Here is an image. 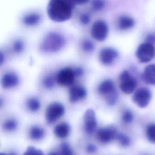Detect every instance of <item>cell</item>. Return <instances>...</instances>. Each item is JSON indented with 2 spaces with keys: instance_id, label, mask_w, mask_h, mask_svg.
I'll return each mask as SVG.
<instances>
[{
  "instance_id": "obj_19",
  "label": "cell",
  "mask_w": 155,
  "mask_h": 155,
  "mask_svg": "<svg viewBox=\"0 0 155 155\" xmlns=\"http://www.w3.org/2000/svg\"><path fill=\"white\" fill-rule=\"evenodd\" d=\"M30 137L34 140L42 139L45 135L44 130L39 126H33L30 130Z\"/></svg>"
},
{
  "instance_id": "obj_27",
  "label": "cell",
  "mask_w": 155,
  "mask_h": 155,
  "mask_svg": "<svg viewBox=\"0 0 155 155\" xmlns=\"http://www.w3.org/2000/svg\"><path fill=\"white\" fill-rule=\"evenodd\" d=\"M105 7L104 0H93L91 2V8L95 12L102 10Z\"/></svg>"
},
{
  "instance_id": "obj_31",
  "label": "cell",
  "mask_w": 155,
  "mask_h": 155,
  "mask_svg": "<svg viewBox=\"0 0 155 155\" xmlns=\"http://www.w3.org/2000/svg\"><path fill=\"white\" fill-rule=\"evenodd\" d=\"M117 98H118V94H117V92L115 91L113 94L106 97V101L108 105H113L117 102Z\"/></svg>"
},
{
  "instance_id": "obj_38",
  "label": "cell",
  "mask_w": 155,
  "mask_h": 155,
  "mask_svg": "<svg viewBox=\"0 0 155 155\" xmlns=\"http://www.w3.org/2000/svg\"><path fill=\"white\" fill-rule=\"evenodd\" d=\"M0 155H15L14 154H6V153H1L0 154Z\"/></svg>"
},
{
  "instance_id": "obj_32",
  "label": "cell",
  "mask_w": 155,
  "mask_h": 155,
  "mask_svg": "<svg viewBox=\"0 0 155 155\" xmlns=\"http://www.w3.org/2000/svg\"><path fill=\"white\" fill-rule=\"evenodd\" d=\"M79 21L84 25L88 24L90 21V17L87 13H82L79 18Z\"/></svg>"
},
{
  "instance_id": "obj_18",
  "label": "cell",
  "mask_w": 155,
  "mask_h": 155,
  "mask_svg": "<svg viewBox=\"0 0 155 155\" xmlns=\"http://www.w3.org/2000/svg\"><path fill=\"white\" fill-rule=\"evenodd\" d=\"M118 27L121 30H126L134 25V20L127 16H122L118 19Z\"/></svg>"
},
{
  "instance_id": "obj_34",
  "label": "cell",
  "mask_w": 155,
  "mask_h": 155,
  "mask_svg": "<svg viewBox=\"0 0 155 155\" xmlns=\"http://www.w3.org/2000/svg\"><path fill=\"white\" fill-rule=\"evenodd\" d=\"M146 42H148L150 44H153L155 43V35H149L147 36L146 38Z\"/></svg>"
},
{
  "instance_id": "obj_26",
  "label": "cell",
  "mask_w": 155,
  "mask_h": 155,
  "mask_svg": "<svg viewBox=\"0 0 155 155\" xmlns=\"http://www.w3.org/2000/svg\"><path fill=\"white\" fill-rule=\"evenodd\" d=\"M13 51L16 53H21L24 49V42L21 39L16 40L12 45Z\"/></svg>"
},
{
  "instance_id": "obj_21",
  "label": "cell",
  "mask_w": 155,
  "mask_h": 155,
  "mask_svg": "<svg viewBox=\"0 0 155 155\" xmlns=\"http://www.w3.org/2000/svg\"><path fill=\"white\" fill-rule=\"evenodd\" d=\"M56 82V75L53 76L52 74H50L45 77V78L42 81L43 86L47 89H51Z\"/></svg>"
},
{
  "instance_id": "obj_30",
  "label": "cell",
  "mask_w": 155,
  "mask_h": 155,
  "mask_svg": "<svg viewBox=\"0 0 155 155\" xmlns=\"http://www.w3.org/2000/svg\"><path fill=\"white\" fill-rule=\"evenodd\" d=\"M23 155H44V153L41 150L30 146L27 148Z\"/></svg>"
},
{
  "instance_id": "obj_23",
  "label": "cell",
  "mask_w": 155,
  "mask_h": 155,
  "mask_svg": "<svg viewBox=\"0 0 155 155\" xmlns=\"http://www.w3.org/2000/svg\"><path fill=\"white\" fill-rule=\"evenodd\" d=\"M18 127V122L15 119H9L7 120L3 124V128L5 130L12 131L16 129Z\"/></svg>"
},
{
  "instance_id": "obj_33",
  "label": "cell",
  "mask_w": 155,
  "mask_h": 155,
  "mask_svg": "<svg viewBox=\"0 0 155 155\" xmlns=\"http://www.w3.org/2000/svg\"><path fill=\"white\" fill-rule=\"evenodd\" d=\"M86 150L89 153H93L96 151L97 148L95 145L93 143H88L86 147Z\"/></svg>"
},
{
  "instance_id": "obj_8",
  "label": "cell",
  "mask_w": 155,
  "mask_h": 155,
  "mask_svg": "<svg viewBox=\"0 0 155 155\" xmlns=\"http://www.w3.org/2000/svg\"><path fill=\"white\" fill-rule=\"evenodd\" d=\"M151 99V93L149 89L142 87L137 89L133 94L132 100L134 104L140 108L147 107Z\"/></svg>"
},
{
  "instance_id": "obj_25",
  "label": "cell",
  "mask_w": 155,
  "mask_h": 155,
  "mask_svg": "<svg viewBox=\"0 0 155 155\" xmlns=\"http://www.w3.org/2000/svg\"><path fill=\"white\" fill-rule=\"evenodd\" d=\"M81 48L84 52L90 53L94 50V45L90 40L85 39L81 43Z\"/></svg>"
},
{
  "instance_id": "obj_29",
  "label": "cell",
  "mask_w": 155,
  "mask_h": 155,
  "mask_svg": "<svg viewBox=\"0 0 155 155\" xmlns=\"http://www.w3.org/2000/svg\"><path fill=\"white\" fill-rule=\"evenodd\" d=\"M122 118L124 122L126 124H129L133 121L134 119V115L131 111L129 110H126L124 111Z\"/></svg>"
},
{
  "instance_id": "obj_14",
  "label": "cell",
  "mask_w": 155,
  "mask_h": 155,
  "mask_svg": "<svg viewBox=\"0 0 155 155\" xmlns=\"http://www.w3.org/2000/svg\"><path fill=\"white\" fill-rule=\"evenodd\" d=\"M98 92L100 94L107 97L116 91L114 84L111 79H105L101 82L98 87Z\"/></svg>"
},
{
  "instance_id": "obj_6",
  "label": "cell",
  "mask_w": 155,
  "mask_h": 155,
  "mask_svg": "<svg viewBox=\"0 0 155 155\" xmlns=\"http://www.w3.org/2000/svg\"><path fill=\"white\" fill-rule=\"evenodd\" d=\"M75 77L74 69L66 67L61 69L56 74V82L62 86H70L73 84Z\"/></svg>"
},
{
  "instance_id": "obj_37",
  "label": "cell",
  "mask_w": 155,
  "mask_h": 155,
  "mask_svg": "<svg viewBox=\"0 0 155 155\" xmlns=\"http://www.w3.org/2000/svg\"><path fill=\"white\" fill-rule=\"evenodd\" d=\"M48 155H60L59 153H58L57 152H50Z\"/></svg>"
},
{
  "instance_id": "obj_4",
  "label": "cell",
  "mask_w": 155,
  "mask_h": 155,
  "mask_svg": "<svg viewBox=\"0 0 155 155\" xmlns=\"http://www.w3.org/2000/svg\"><path fill=\"white\" fill-rule=\"evenodd\" d=\"M137 86L136 79L127 70L122 72L119 76V88L125 94L132 93Z\"/></svg>"
},
{
  "instance_id": "obj_22",
  "label": "cell",
  "mask_w": 155,
  "mask_h": 155,
  "mask_svg": "<svg viewBox=\"0 0 155 155\" xmlns=\"http://www.w3.org/2000/svg\"><path fill=\"white\" fill-rule=\"evenodd\" d=\"M146 136L148 141L155 143V124L148 125L146 129Z\"/></svg>"
},
{
  "instance_id": "obj_24",
  "label": "cell",
  "mask_w": 155,
  "mask_h": 155,
  "mask_svg": "<svg viewBox=\"0 0 155 155\" xmlns=\"http://www.w3.org/2000/svg\"><path fill=\"white\" fill-rule=\"evenodd\" d=\"M116 139L123 147H128L130 145L131 143L130 137L124 133H118L116 136Z\"/></svg>"
},
{
  "instance_id": "obj_15",
  "label": "cell",
  "mask_w": 155,
  "mask_h": 155,
  "mask_svg": "<svg viewBox=\"0 0 155 155\" xmlns=\"http://www.w3.org/2000/svg\"><path fill=\"white\" fill-rule=\"evenodd\" d=\"M142 79L146 84L155 85V64H150L145 68Z\"/></svg>"
},
{
  "instance_id": "obj_2",
  "label": "cell",
  "mask_w": 155,
  "mask_h": 155,
  "mask_svg": "<svg viewBox=\"0 0 155 155\" xmlns=\"http://www.w3.org/2000/svg\"><path fill=\"white\" fill-rule=\"evenodd\" d=\"M65 37L57 32H50L40 44V50L48 53H53L61 50L65 45Z\"/></svg>"
},
{
  "instance_id": "obj_9",
  "label": "cell",
  "mask_w": 155,
  "mask_h": 155,
  "mask_svg": "<svg viewBox=\"0 0 155 155\" xmlns=\"http://www.w3.org/2000/svg\"><path fill=\"white\" fill-rule=\"evenodd\" d=\"M117 129L114 126H107L99 129L97 131V139L102 143H107L116 138Z\"/></svg>"
},
{
  "instance_id": "obj_28",
  "label": "cell",
  "mask_w": 155,
  "mask_h": 155,
  "mask_svg": "<svg viewBox=\"0 0 155 155\" xmlns=\"http://www.w3.org/2000/svg\"><path fill=\"white\" fill-rule=\"evenodd\" d=\"M60 155H74L73 150L67 143H62L60 148Z\"/></svg>"
},
{
  "instance_id": "obj_35",
  "label": "cell",
  "mask_w": 155,
  "mask_h": 155,
  "mask_svg": "<svg viewBox=\"0 0 155 155\" xmlns=\"http://www.w3.org/2000/svg\"><path fill=\"white\" fill-rule=\"evenodd\" d=\"M76 76H81L84 74V70L81 67H76L74 68Z\"/></svg>"
},
{
  "instance_id": "obj_13",
  "label": "cell",
  "mask_w": 155,
  "mask_h": 155,
  "mask_svg": "<svg viewBox=\"0 0 155 155\" xmlns=\"http://www.w3.org/2000/svg\"><path fill=\"white\" fill-rule=\"evenodd\" d=\"M87 96L85 88L81 85L73 86L69 91V101L71 103L78 102L84 99Z\"/></svg>"
},
{
  "instance_id": "obj_10",
  "label": "cell",
  "mask_w": 155,
  "mask_h": 155,
  "mask_svg": "<svg viewBox=\"0 0 155 155\" xmlns=\"http://www.w3.org/2000/svg\"><path fill=\"white\" fill-rule=\"evenodd\" d=\"M118 53L116 50L111 47L102 48L99 54V59L104 65H111L117 58Z\"/></svg>"
},
{
  "instance_id": "obj_5",
  "label": "cell",
  "mask_w": 155,
  "mask_h": 155,
  "mask_svg": "<svg viewBox=\"0 0 155 155\" xmlns=\"http://www.w3.org/2000/svg\"><path fill=\"white\" fill-rule=\"evenodd\" d=\"M65 113L64 105L58 102H54L50 104L46 109L45 118L48 124H52L56 122Z\"/></svg>"
},
{
  "instance_id": "obj_17",
  "label": "cell",
  "mask_w": 155,
  "mask_h": 155,
  "mask_svg": "<svg viewBox=\"0 0 155 155\" xmlns=\"http://www.w3.org/2000/svg\"><path fill=\"white\" fill-rule=\"evenodd\" d=\"M70 132V127L66 122H62L58 124L54 129V134L59 138H65L67 137Z\"/></svg>"
},
{
  "instance_id": "obj_3",
  "label": "cell",
  "mask_w": 155,
  "mask_h": 155,
  "mask_svg": "<svg viewBox=\"0 0 155 155\" xmlns=\"http://www.w3.org/2000/svg\"><path fill=\"white\" fill-rule=\"evenodd\" d=\"M136 56L140 62H148L155 56V48L152 44L142 43L136 50Z\"/></svg>"
},
{
  "instance_id": "obj_20",
  "label": "cell",
  "mask_w": 155,
  "mask_h": 155,
  "mask_svg": "<svg viewBox=\"0 0 155 155\" xmlns=\"http://www.w3.org/2000/svg\"><path fill=\"white\" fill-rule=\"evenodd\" d=\"M27 107L30 111L36 112L39 110L41 102L36 97H31L28 99L27 102Z\"/></svg>"
},
{
  "instance_id": "obj_11",
  "label": "cell",
  "mask_w": 155,
  "mask_h": 155,
  "mask_svg": "<svg viewBox=\"0 0 155 155\" xmlns=\"http://www.w3.org/2000/svg\"><path fill=\"white\" fill-rule=\"evenodd\" d=\"M84 128L87 133L91 134L93 133L97 126L96 114L93 109H88L84 115Z\"/></svg>"
},
{
  "instance_id": "obj_36",
  "label": "cell",
  "mask_w": 155,
  "mask_h": 155,
  "mask_svg": "<svg viewBox=\"0 0 155 155\" xmlns=\"http://www.w3.org/2000/svg\"><path fill=\"white\" fill-rule=\"evenodd\" d=\"M74 3L75 4H78V5H84L87 3L89 0H73Z\"/></svg>"
},
{
  "instance_id": "obj_16",
  "label": "cell",
  "mask_w": 155,
  "mask_h": 155,
  "mask_svg": "<svg viewBox=\"0 0 155 155\" xmlns=\"http://www.w3.org/2000/svg\"><path fill=\"white\" fill-rule=\"evenodd\" d=\"M41 15L38 13H30L22 18L23 24L28 27H33L38 25L41 21Z\"/></svg>"
},
{
  "instance_id": "obj_7",
  "label": "cell",
  "mask_w": 155,
  "mask_h": 155,
  "mask_svg": "<svg viewBox=\"0 0 155 155\" xmlns=\"http://www.w3.org/2000/svg\"><path fill=\"white\" fill-rule=\"evenodd\" d=\"M108 33L107 24L103 20H97L92 25L91 28V35L98 41H104Z\"/></svg>"
},
{
  "instance_id": "obj_1",
  "label": "cell",
  "mask_w": 155,
  "mask_h": 155,
  "mask_svg": "<svg viewBox=\"0 0 155 155\" xmlns=\"http://www.w3.org/2000/svg\"><path fill=\"white\" fill-rule=\"evenodd\" d=\"M74 5L73 0H50L47 7V15L56 22L67 21L71 17Z\"/></svg>"
},
{
  "instance_id": "obj_12",
  "label": "cell",
  "mask_w": 155,
  "mask_h": 155,
  "mask_svg": "<svg viewBox=\"0 0 155 155\" xmlns=\"http://www.w3.org/2000/svg\"><path fill=\"white\" fill-rule=\"evenodd\" d=\"M19 77L14 72L9 71L3 74L1 78V86L5 89L12 88L19 84Z\"/></svg>"
}]
</instances>
